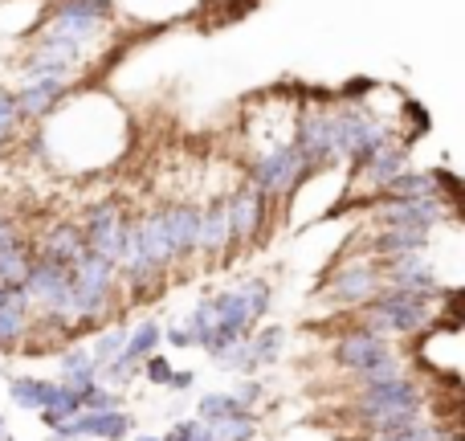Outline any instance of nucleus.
Masks as SVG:
<instances>
[{"mask_svg": "<svg viewBox=\"0 0 465 441\" xmlns=\"http://www.w3.org/2000/svg\"><path fill=\"white\" fill-rule=\"evenodd\" d=\"M209 303H213V336L204 339V352L213 360H221L232 344L249 339L265 323V315L273 306V286L253 274V278H241L232 286L217 290V295H209Z\"/></svg>", "mask_w": 465, "mask_h": 441, "instance_id": "f257e3e1", "label": "nucleus"}, {"mask_svg": "<svg viewBox=\"0 0 465 441\" xmlns=\"http://www.w3.org/2000/svg\"><path fill=\"white\" fill-rule=\"evenodd\" d=\"M123 344H127V327H123V323H111V327H103V331L94 336V344H90V360L103 368V364L119 360V356H123Z\"/></svg>", "mask_w": 465, "mask_h": 441, "instance_id": "b1692460", "label": "nucleus"}, {"mask_svg": "<svg viewBox=\"0 0 465 441\" xmlns=\"http://www.w3.org/2000/svg\"><path fill=\"white\" fill-rule=\"evenodd\" d=\"M282 352H286V327H278V323H262V327L245 339V368H249V376H257L262 368L278 364Z\"/></svg>", "mask_w": 465, "mask_h": 441, "instance_id": "a211bd4d", "label": "nucleus"}, {"mask_svg": "<svg viewBox=\"0 0 465 441\" xmlns=\"http://www.w3.org/2000/svg\"><path fill=\"white\" fill-rule=\"evenodd\" d=\"M188 429H193V417H184V421H176V426L168 429L160 441H188Z\"/></svg>", "mask_w": 465, "mask_h": 441, "instance_id": "c9c22d12", "label": "nucleus"}, {"mask_svg": "<svg viewBox=\"0 0 465 441\" xmlns=\"http://www.w3.org/2000/svg\"><path fill=\"white\" fill-rule=\"evenodd\" d=\"M0 441H16V437L13 434H0Z\"/></svg>", "mask_w": 465, "mask_h": 441, "instance_id": "58836bf2", "label": "nucleus"}, {"mask_svg": "<svg viewBox=\"0 0 465 441\" xmlns=\"http://www.w3.org/2000/svg\"><path fill=\"white\" fill-rule=\"evenodd\" d=\"M193 385H196V372L193 368H172V376H168V385H163V388H172V393H188Z\"/></svg>", "mask_w": 465, "mask_h": 441, "instance_id": "72a5a7b5", "label": "nucleus"}, {"mask_svg": "<svg viewBox=\"0 0 465 441\" xmlns=\"http://www.w3.org/2000/svg\"><path fill=\"white\" fill-rule=\"evenodd\" d=\"M33 306L25 303L21 290H0V356L21 352V339H29Z\"/></svg>", "mask_w": 465, "mask_h": 441, "instance_id": "f3484780", "label": "nucleus"}, {"mask_svg": "<svg viewBox=\"0 0 465 441\" xmlns=\"http://www.w3.org/2000/svg\"><path fill=\"white\" fill-rule=\"evenodd\" d=\"M392 356H396L392 339L376 336V331H363V327L343 331V336L335 339V347H331V360H335V368H343L347 376H360V372L376 368V364L392 360Z\"/></svg>", "mask_w": 465, "mask_h": 441, "instance_id": "9b49d317", "label": "nucleus"}, {"mask_svg": "<svg viewBox=\"0 0 465 441\" xmlns=\"http://www.w3.org/2000/svg\"><path fill=\"white\" fill-rule=\"evenodd\" d=\"M441 188V172H417V168H404L401 176L388 185L384 196H437Z\"/></svg>", "mask_w": 465, "mask_h": 441, "instance_id": "5701e85b", "label": "nucleus"}, {"mask_svg": "<svg viewBox=\"0 0 465 441\" xmlns=\"http://www.w3.org/2000/svg\"><path fill=\"white\" fill-rule=\"evenodd\" d=\"M380 413H425V388L412 376H401L392 385H376V388H355L351 401V417L368 421Z\"/></svg>", "mask_w": 465, "mask_h": 441, "instance_id": "1a4fd4ad", "label": "nucleus"}, {"mask_svg": "<svg viewBox=\"0 0 465 441\" xmlns=\"http://www.w3.org/2000/svg\"><path fill=\"white\" fill-rule=\"evenodd\" d=\"M163 344H172V347H193V344H188V336H184V327H180V323L163 327Z\"/></svg>", "mask_w": 465, "mask_h": 441, "instance_id": "f704fd0d", "label": "nucleus"}, {"mask_svg": "<svg viewBox=\"0 0 465 441\" xmlns=\"http://www.w3.org/2000/svg\"><path fill=\"white\" fill-rule=\"evenodd\" d=\"M404 168H409V144H388V147H380V152H371L368 160L351 164V193H347V201L368 196V205H371L376 196L388 193V185H392Z\"/></svg>", "mask_w": 465, "mask_h": 441, "instance_id": "6e6552de", "label": "nucleus"}, {"mask_svg": "<svg viewBox=\"0 0 465 441\" xmlns=\"http://www.w3.org/2000/svg\"><path fill=\"white\" fill-rule=\"evenodd\" d=\"M135 434V417L127 409H111V413H78L74 421L54 429L57 441H127Z\"/></svg>", "mask_w": 465, "mask_h": 441, "instance_id": "f8f14e48", "label": "nucleus"}, {"mask_svg": "<svg viewBox=\"0 0 465 441\" xmlns=\"http://www.w3.org/2000/svg\"><path fill=\"white\" fill-rule=\"evenodd\" d=\"M429 237L433 233H420V229H376V237L368 241L363 254L384 262V257H401V254H425Z\"/></svg>", "mask_w": 465, "mask_h": 441, "instance_id": "6ab92c4d", "label": "nucleus"}, {"mask_svg": "<svg viewBox=\"0 0 465 441\" xmlns=\"http://www.w3.org/2000/svg\"><path fill=\"white\" fill-rule=\"evenodd\" d=\"M21 127V115H16V95L8 86H0V155L8 152V139Z\"/></svg>", "mask_w": 465, "mask_h": 441, "instance_id": "c756f323", "label": "nucleus"}, {"mask_svg": "<svg viewBox=\"0 0 465 441\" xmlns=\"http://www.w3.org/2000/svg\"><path fill=\"white\" fill-rule=\"evenodd\" d=\"M155 213H160L163 237H168L176 262L184 266L188 257H196V217H201V209L196 205H160Z\"/></svg>", "mask_w": 465, "mask_h": 441, "instance_id": "2eb2a0df", "label": "nucleus"}, {"mask_svg": "<svg viewBox=\"0 0 465 441\" xmlns=\"http://www.w3.org/2000/svg\"><path fill=\"white\" fill-rule=\"evenodd\" d=\"M232 413H249V409H241L232 393H204L196 401V421H204V426H217V421L232 417Z\"/></svg>", "mask_w": 465, "mask_h": 441, "instance_id": "393cba45", "label": "nucleus"}, {"mask_svg": "<svg viewBox=\"0 0 465 441\" xmlns=\"http://www.w3.org/2000/svg\"><path fill=\"white\" fill-rule=\"evenodd\" d=\"M229 393L237 396V405H241V409H249V413H253V405L265 401V385L257 376H237V385H232Z\"/></svg>", "mask_w": 465, "mask_h": 441, "instance_id": "7c9ffc66", "label": "nucleus"}, {"mask_svg": "<svg viewBox=\"0 0 465 441\" xmlns=\"http://www.w3.org/2000/svg\"><path fill=\"white\" fill-rule=\"evenodd\" d=\"M131 217L135 213L127 209L123 201H98L82 213L78 229L86 237V254L103 257V262L119 266L123 262V249H127V229H131Z\"/></svg>", "mask_w": 465, "mask_h": 441, "instance_id": "39448f33", "label": "nucleus"}, {"mask_svg": "<svg viewBox=\"0 0 465 441\" xmlns=\"http://www.w3.org/2000/svg\"><path fill=\"white\" fill-rule=\"evenodd\" d=\"M355 315V327L363 331H376L384 339H412L437 323V306L433 298H420V295H404V290H380L368 306H360Z\"/></svg>", "mask_w": 465, "mask_h": 441, "instance_id": "f03ea898", "label": "nucleus"}, {"mask_svg": "<svg viewBox=\"0 0 465 441\" xmlns=\"http://www.w3.org/2000/svg\"><path fill=\"white\" fill-rule=\"evenodd\" d=\"M13 95H16V115H21V123H45L49 115L74 95V82L29 78V82H21V90H13Z\"/></svg>", "mask_w": 465, "mask_h": 441, "instance_id": "ddd939ff", "label": "nucleus"}, {"mask_svg": "<svg viewBox=\"0 0 465 441\" xmlns=\"http://www.w3.org/2000/svg\"><path fill=\"white\" fill-rule=\"evenodd\" d=\"M221 205H225V225H229V254L253 246V241L265 233V221H270V201H265L257 188H249V185L232 188Z\"/></svg>", "mask_w": 465, "mask_h": 441, "instance_id": "9d476101", "label": "nucleus"}, {"mask_svg": "<svg viewBox=\"0 0 465 441\" xmlns=\"http://www.w3.org/2000/svg\"><path fill=\"white\" fill-rule=\"evenodd\" d=\"M196 257L204 262H229V225H225V205L213 201L196 217Z\"/></svg>", "mask_w": 465, "mask_h": 441, "instance_id": "dca6fc26", "label": "nucleus"}, {"mask_svg": "<svg viewBox=\"0 0 465 441\" xmlns=\"http://www.w3.org/2000/svg\"><path fill=\"white\" fill-rule=\"evenodd\" d=\"M160 344H163V327H160V323H155V319H139L135 327L127 331V344H123V360L139 368L147 356L160 352Z\"/></svg>", "mask_w": 465, "mask_h": 441, "instance_id": "4be33fe9", "label": "nucleus"}, {"mask_svg": "<svg viewBox=\"0 0 465 441\" xmlns=\"http://www.w3.org/2000/svg\"><path fill=\"white\" fill-rule=\"evenodd\" d=\"M188 441H217V434H213V426H204V421L193 417V429H188Z\"/></svg>", "mask_w": 465, "mask_h": 441, "instance_id": "e433bc0d", "label": "nucleus"}, {"mask_svg": "<svg viewBox=\"0 0 465 441\" xmlns=\"http://www.w3.org/2000/svg\"><path fill=\"white\" fill-rule=\"evenodd\" d=\"M135 376H139V368H135V364H127L123 356H119V360H111V364H103V368H98V385L111 388V393H123V388H127Z\"/></svg>", "mask_w": 465, "mask_h": 441, "instance_id": "c85d7f7f", "label": "nucleus"}, {"mask_svg": "<svg viewBox=\"0 0 465 441\" xmlns=\"http://www.w3.org/2000/svg\"><path fill=\"white\" fill-rule=\"evenodd\" d=\"M380 278H384V290H404V295H420V298H441L445 286L437 262H429L425 254H401V257H384L380 262Z\"/></svg>", "mask_w": 465, "mask_h": 441, "instance_id": "0eeeda50", "label": "nucleus"}, {"mask_svg": "<svg viewBox=\"0 0 465 441\" xmlns=\"http://www.w3.org/2000/svg\"><path fill=\"white\" fill-rule=\"evenodd\" d=\"M33 257L54 262V266H62V270H74V266L86 257V237H82L78 221H54L33 241Z\"/></svg>", "mask_w": 465, "mask_h": 441, "instance_id": "4468645a", "label": "nucleus"}, {"mask_svg": "<svg viewBox=\"0 0 465 441\" xmlns=\"http://www.w3.org/2000/svg\"><path fill=\"white\" fill-rule=\"evenodd\" d=\"M111 409H123V396L111 393V388L94 385L86 396H82V413H111Z\"/></svg>", "mask_w": 465, "mask_h": 441, "instance_id": "2f4dec72", "label": "nucleus"}, {"mask_svg": "<svg viewBox=\"0 0 465 441\" xmlns=\"http://www.w3.org/2000/svg\"><path fill=\"white\" fill-rule=\"evenodd\" d=\"M139 376H143V380H152V385H168V376H172V364L168 360H163V356L160 352H155V356H147V360L143 364H139Z\"/></svg>", "mask_w": 465, "mask_h": 441, "instance_id": "473e14b6", "label": "nucleus"}, {"mask_svg": "<svg viewBox=\"0 0 465 441\" xmlns=\"http://www.w3.org/2000/svg\"><path fill=\"white\" fill-rule=\"evenodd\" d=\"M62 396V385L57 380H41V376H13L8 380V401L16 409H29V413H41Z\"/></svg>", "mask_w": 465, "mask_h": 441, "instance_id": "aec40b11", "label": "nucleus"}, {"mask_svg": "<svg viewBox=\"0 0 465 441\" xmlns=\"http://www.w3.org/2000/svg\"><path fill=\"white\" fill-rule=\"evenodd\" d=\"M401 376H409V368L401 364V356H392V360L376 364V368L360 372V376H351V380H355V388H376V385H392V380H401Z\"/></svg>", "mask_w": 465, "mask_h": 441, "instance_id": "bb28decb", "label": "nucleus"}, {"mask_svg": "<svg viewBox=\"0 0 465 441\" xmlns=\"http://www.w3.org/2000/svg\"><path fill=\"white\" fill-rule=\"evenodd\" d=\"M257 413H232V417L217 421L213 426V434H217V441H253L257 437Z\"/></svg>", "mask_w": 465, "mask_h": 441, "instance_id": "a878e982", "label": "nucleus"}, {"mask_svg": "<svg viewBox=\"0 0 465 441\" xmlns=\"http://www.w3.org/2000/svg\"><path fill=\"white\" fill-rule=\"evenodd\" d=\"M82 413V405H78V396L70 393V388H62V396H57L49 409H41V426H49V429H57V426H65V421H74Z\"/></svg>", "mask_w": 465, "mask_h": 441, "instance_id": "cd10ccee", "label": "nucleus"}, {"mask_svg": "<svg viewBox=\"0 0 465 441\" xmlns=\"http://www.w3.org/2000/svg\"><path fill=\"white\" fill-rule=\"evenodd\" d=\"M0 434H5V417H0Z\"/></svg>", "mask_w": 465, "mask_h": 441, "instance_id": "ea45409f", "label": "nucleus"}, {"mask_svg": "<svg viewBox=\"0 0 465 441\" xmlns=\"http://www.w3.org/2000/svg\"><path fill=\"white\" fill-rule=\"evenodd\" d=\"M314 172L306 168V160L298 155V147H278V152H265V155H253L245 168V185L257 188V193L265 196V201H286V196H294L298 188L311 180Z\"/></svg>", "mask_w": 465, "mask_h": 441, "instance_id": "7ed1b4c3", "label": "nucleus"}, {"mask_svg": "<svg viewBox=\"0 0 465 441\" xmlns=\"http://www.w3.org/2000/svg\"><path fill=\"white\" fill-rule=\"evenodd\" d=\"M384 290V278H380V262L368 254H347L335 270L322 278L319 295L335 306H347V311H360L371 298Z\"/></svg>", "mask_w": 465, "mask_h": 441, "instance_id": "20e7f679", "label": "nucleus"}, {"mask_svg": "<svg viewBox=\"0 0 465 441\" xmlns=\"http://www.w3.org/2000/svg\"><path fill=\"white\" fill-rule=\"evenodd\" d=\"M371 221H376L380 229L433 233L437 225L458 221V213H450L437 196H376V201H371Z\"/></svg>", "mask_w": 465, "mask_h": 441, "instance_id": "423d86ee", "label": "nucleus"}, {"mask_svg": "<svg viewBox=\"0 0 465 441\" xmlns=\"http://www.w3.org/2000/svg\"><path fill=\"white\" fill-rule=\"evenodd\" d=\"M127 441H160V437H152V434H139V437H127Z\"/></svg>", "mask_w": 465, "mask_h": 441, "instance_id": "4c0bfd02", "label": "nucleus"}, {"mask_svg": "<svg viewBox=\"0 0 465 441\" xmlns=\"http://www.w3.org/2000/svg\"><path fill=\"white\" fill-rule=\"evenodd\" d=\"M29 266H33V241L29 237H16L13 246L0 249V290H21Z\"/></svg>", "mask_w": 465, "mask_h": 441, "instance_id": "412c9836", "label": "nucleus"}, {"mask_svg": "<svg viewBox=\"0 0 465 441\" xmlns=\"http://www.w3.org/2000/svg\"><path fill=\"white\" fill-rule=\"evenodd\" d=\"M0 376H5V364H0Z\"/></svg>", "mask_w": 465, "mask_h": 441, "instance_id": "a19ab883", "label": "nucleus"}]
</instances>
